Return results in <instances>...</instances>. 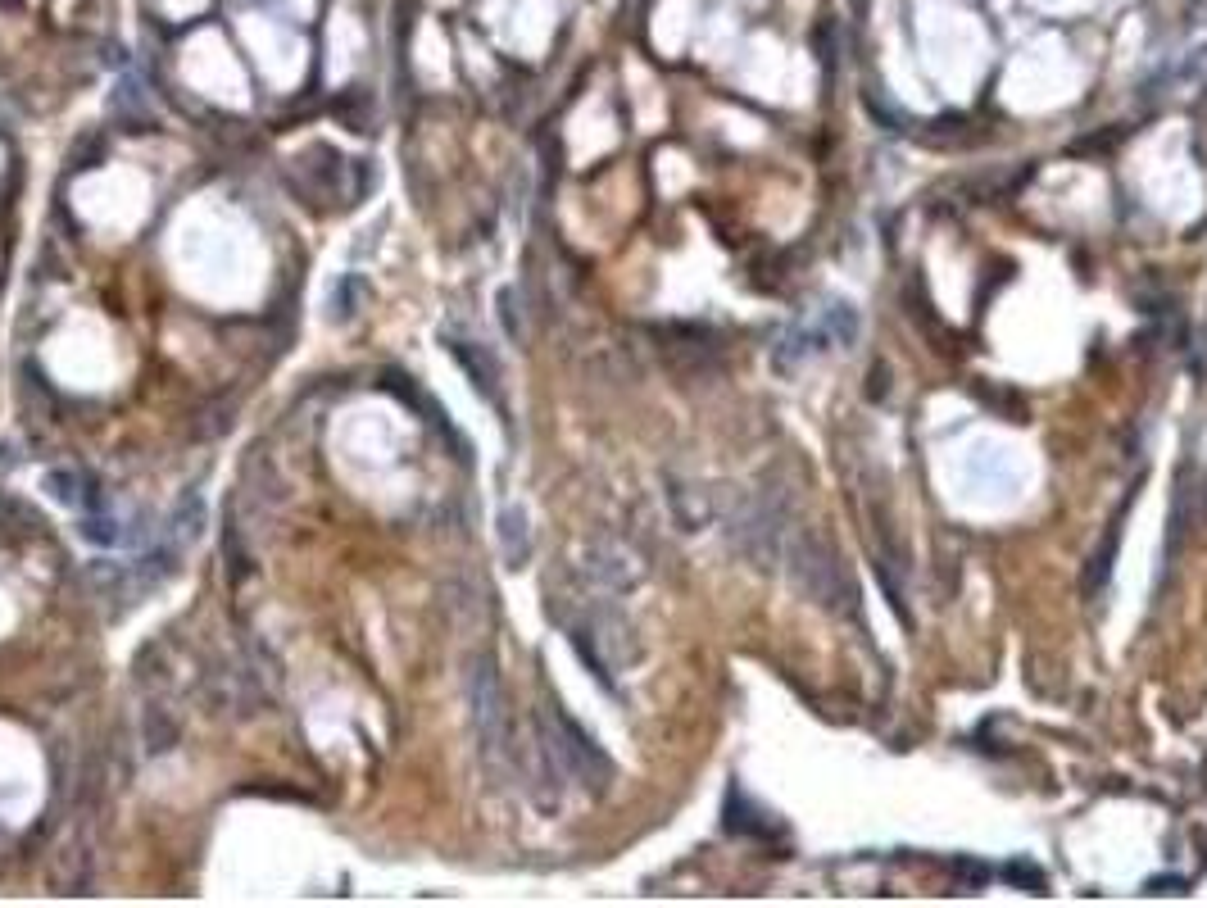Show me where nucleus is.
I'll return each instance as SVG.
<instances>
[{
  "instance_id": "7ed1b4c3",
  "label": "nucleus",
  "mask_w": 1207,
  "mask_h": 908,
  "mask_svg": "<svg viewBox=\"0 0 1207 908\" xmlns=\"http://www.w3.org/2000/svg\"><path fill=\"white\" fill-rule=\"evenodd\" d=\"M790 568H795V582L804 586L817 604H831V609H840V600H854V591H849V577L840 573L835 554L826 550L822 541H813V536H799V541H795V550H790Z\"/></svg>"
},
{
  "instance_id": "423d86ee",
  "label": "nucleus",
  "mask_w": 1207,
  "mask_h": 908,
  "mask_svg": "<svg viewBox=\"0 0 1207 908\" xmlns=\"http://www.w3.org/2000/svg\"><path fill=\"white\" fill-rule=\"evenodd\" d=\"M146 745L155 754H164L168 745H177V722H164L159 709H146Z\"/></svg>"
},
{
  "instance_id": "f257e3e1",
  "label": "nucleus",
  "mask_w": 1207,
  "mask_h": 908,
  "mask_svg": "<svg viewBox=\"0 0 1207 908\" xmlns=\"http://www.w3.org/2000/svg\"><path fill=\"white\" fill-rule=\"evenodd\" d=\"M540 741H545V750H550L554 768L568 772V777H577L581 786L604 790L613 781V763L604 759V750L590 741L586 731H581V722H572L559 704H554V713H550V727L540 731Z\"/></svg>"
},
{
  "instance_id": "20e7f679",
  "label": "nucleus",
  "mask_w": 1207,
  "mask_h": 908,
  "mask_svg": "<svg viewBox=\"0 0 1207 908\" xmlns=\"http://www.w3.org/2000/svg\"><path fill=\"white\" fill-rule=\"evenodd\" d=\"M450 346V355L463 364V373L472 377V386H477V395H486V400H495V359L486 355L481 346H472V341H445Z\"/></svg>"
},
{
  "instance_id": "0eeeda50",
  "label": "nucleus",
  "mask_w": 1207,
  "mask_h": 908,
  "mask_svg": "<svg viewBox=\"0 0 1207 908\" xmlns=\"http://www.w3.org/2000/svg\"><path fill=\"white\" fill-rule=\"evenodd\" d=\"M0 5H19V0H0Z\"/></svg>"
},
{
  "instance_id": "f03ea898",
  "label": "nucleus",
  "mask_w": 1207,
  "mask_h": 908,
  "mask_svg": "<svg viewBox=\"0 0 1207 908\" xmlns=\"http://www.w3.org/2000/svg\"><path fill=\"white\" fill-rule=\"evenodd\" d=\"M468 718L481 741V754L509 750V718H504V691L495 677L491 654H481L468 668Z\"/></svg>"
},
{
  "instance_id": "39448f33",
  "label": "nucleus",
  "mask_w": 1207,
  "mask_h": 908,
  "mask_svg": "<svg viewBox=\"0 0 1207 908\" xmlns=\"http://www.w3.org/2000/svg\"><path fill=\"white\" fill-rule=\"evenodd\" d=\"M500 550L509 568H522L531 554V532H527V514L522 509H504L500 514Z\"/></svg>"
}]
</instances>
